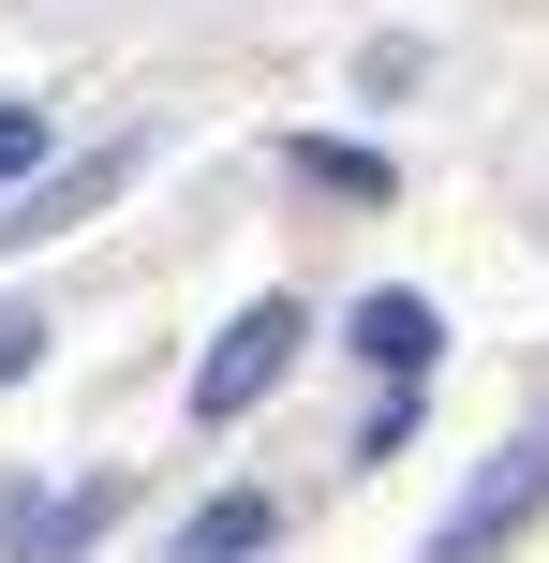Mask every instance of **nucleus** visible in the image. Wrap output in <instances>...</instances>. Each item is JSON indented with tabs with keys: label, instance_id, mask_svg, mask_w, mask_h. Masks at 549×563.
I'll return each instance as SVG.
<instances>
[{
	"label": "nucleus",
	"instance_id": "obj_5",
	"mask_svg": "<svg viewBox=\"0 0 549 563\" xmlns=\"http://www.w3.org/2000/svg\"><path fill=\"white\" fill-rule=\"evenodd\" d=\"M105 519H119V489H59V505H15V519H0V549H15V563H89Z\"/></svg>",
	"mask_w": 549,
	"mask_h": 563
},
{
	"label": "nucleus",
	"instance_id": "obj_7",
	"mask_svg": "<svg viewBox=\"0 0 549 563\" xmlns=\"http://www.w3.org/2000/svg\"><path fill=\"white\" fill-rule=\"evenodd\" d=\"M297 178H312V194H386L372 148H327V134H297Z\"/></svg>",
	"mask_w": 549,
	"mask_h": 563
},
{
	"label": "nucleus",
	"instance_id": "obj_9",
	"mask_svg": "<svg viewBox=\"0 0 549 563\" xmlns=\"http://www.w3.org/2000/svg\"><path fill=\"white\" fill-rule=\"evenodd\" d=\"M30 356H45V311H30V297H0V386H15Z\"/></svg>",
	"mask_w": 549,
	"mask_h": 563
},
{
	"label": "nucleus",
	"instance_id": "obj_8",
	"mask_svg": "<svg viewBox=\"0 0 549 563\" xmlns=\"http://www.w3.org/2000/svg\"><path fill=\"white\" fill-rule=\"evenodd\" d=\"M45 178V104H0V194H30Z\"/></svg>",
	"mask_w": 549,
	"mask_h": 563
},
{
	"label": "nucleus",
	"instance_id": "obj_6",
	"mask_svg": "<svg viewBox=\"0 0 549 563\" xmlns=\"http://www.w3.org/2000/svg\"><path fill=\"white\" fill-rule=\"evenodd\" d=\"M283 519H267V489H223V505H194L178 519V563H253Z\"/></svg>",
	"mask_w": 549,
	"mask_h": 563
},
{
	"label": "nucleus",
	"instance_id": "obj_2",
	"mask_svg": "<svg viewBox=\"0 0 549 563\" xmlns=\"http://www.w3.org/2000/svg\"><path fill=\"white\" fill-rule=\"evenodd\" d=\"M297 341H312V327H297L283 297H253V311H238V327H223V341L194 356V416H208V430H223V416H253V400L283 386V371H297Z\"/></svg>",
	"mask_w": 549,
	"mask_h": 563
},
{
	"label": "nucleus",
	"instance_id": "obj_1",
	"mask_svg": "<svg viewBox=\"0 0 549 563\" xmlns=\"http://www.w3.org/2000/svg\"><path fill=\"white\" fill-rule=\"evenodd\" d=\"M535 505H549V416H535V430H520V445H505V460H491V475H475V489H461V505H446V534H431V549H416V563H505V549H520V534H535Z\"/></svg>",
	"mask_w": 549,
	"mask_h": 563
},
{
	"label": "nucleus",
	"instance_id": "obj_4",
	"mask_svg": "<svg viewBox=\"0 0 549 563\" xmlns=\"http://www.w3.org/2000/svg\"><path fill=\"white\" fill-rule=\"evenodd\" d=\"M342 341H356V356L386 371V386H416V371L446 356V311H431V297H402V282H386V297H356V327H342Z\"/></svg>",
	"mask_w": 549,
	"mask_h": 563
},
{
	"label": "nucleus",
	"instance_id": "obj_3",
	"mask_svg": "<svg viewBox=\"0 0 549 563\" xmlns=\"http://www.w3.org/2000/svg\"><path fill=\"white\" fill-rule=\"evenodd\" d=\"M119 178H134V148H89V164H45V178H30L15 208H0V253H15V238H59V223H89V208L119 194Z\"/></svg>",
	"mask_w": 549,
	"mask_h": 563
}]
</instances>
